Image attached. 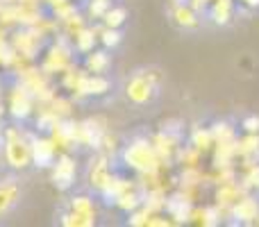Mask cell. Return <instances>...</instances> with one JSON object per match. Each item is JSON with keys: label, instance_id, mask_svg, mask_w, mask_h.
<instances>
[{"label": "cell", "instance_id": "obj_1", "mask_svg": "<svg viewBox=\"0 0 259 227\" xmlns=\"http://www.w3.org/2000/svg\"><path fill=\"white\" fill-rule=\"evenodd\" d=\"M166 73L155 64L134 68L123 84V98L134 109H152L164 98Z\"/></svg>", "mask_w": 259, "mask_h": 227}, {"label": "cell", "instance_id": "obj_2", "mask_svg": "<svg viewBox=\"0 0 259 227\" xmlns=\"http://www.w3.org/2000/svg\"><path fill=\"white\" fill-rule=\"evenodd\" d=\"M0 155L3 164L14 173H25L32 168V132L23 123L3 125L0 132Z\"/></svg>", "mask_w": 259, "mask_h": 227}, {"label": "cell", "instance_id": "obj_3", "mask_svg": "<svg viewBox=\"0 0 259 227\" xmlns=\"http://www.w3.org/2000/svg\"><path fill=\"white\" fill-rule=\"evenodd\" d=\"M75 57L77 55H75V48H73L71 39L64 34H57L55 39L48 41V46L44 48V53H41V57L36 64H39L50 77L57 80L68 66L75 64Z\"/></svg>", "mask_w": 259, "mask_h": 227}, {"label": "cell", "instance_id": "obj_4", "mask_svg": "<svg viewBox=\"0 0 259 227\" xmlns=\"http://www.w3.org/2000/svg\"><path fill=\"white\" fill-rule=\"evenodd\" d=\"M14 82L25 86V89L36 98V103H48V100L59 91L57 80L50 77L36 62H30L23 68H18V71L14 73Z\"/></svg>", "mask_w": 259, "mask_h": 227}, {"label": "cell", "instance_id": "obj_5", "mask_svg": "<svg viewBox=\"0 0 259 227\" xmlns=\"http://www.w3.org/2000/svg\"><path fill=\"white\" fill-rule=\"evenodd\" d=\"M121 161L127 168L137 170V173H155L157 168V150L148 139H134L121 150Z\"/></svg>", "mask_w": 259, "mask_h": 227}, {"label": "cell", "instance_id": "obj_6", "mask_svg": "<svg viewBox=\"0 0 259 227\" xmlns=\"http://www.w3.org/2000/svg\"><path fill=\"white\" fill-rule=\"evenodd\" d=\"M36 109V98L21 86L18 82H12V86L5 94V114L14 120V123H27L32 120Z\"/></svg>", "mask_w": 259, "mask_h": 227}, {"label": "cell", "instance_id": "obj_7", "mask_svg": "<svg viewBox=\"0 0 259 227\" xmlns=\"http://www.w3.org/2000/svg\"><path fill=\"white\" fill-rule=\"evenodd\" d=\"M9 43H12V48L16 50L23 59H27V62H39L44 48L48 46V39L41 36L39 32L32 30V27H14V30L9 32Z\"/></svg>", "mask_w": 259, "mask_h": 227}, {"label": "cell", "instance_id": "obj_8", "mask_svg": "<svg viewBox=\"0 0 259 227\" xmlns=\"http://www.w3.org/2000/svg\"><path fill=\"white\" fill-rule=\"evenodd\" d=\"M50 182L57 191L66 193L75 187L77 182V159L73 157V152H59V157L55 159V164L48 168Z\"/></svg>", "mask_w": 259, "mask_h": 227}, {"label": "cell", "instance_id": "obj_9", "mask_svg": "<svg viewBox=\"0 0 259 227\" xmlns=\"http://www.w3.org/2000/svg\"><path fill=\"white\" fill-rule=\"evenodd\" d=\"M84 179H87V189L94 191L96 196L107 189V184L114 179V170H112V161H109V155H94L87 164V170H84Z\"/></svg>", "mask_w": 259, "mask_h": 227}, {"label": "cell", "instance_id": "obj_10", "mask_svg": "<svg viewBox=\"0 0 259 227\" xmlns=\"http://www.w3.org/2000/svg\"><path fill=\"white\" fill-rule=\"evenodd\" d=\"M57 143L50 139V134L44 132H32V166L39 170H48L59 157Z\"/></svg>", "mask_w": 259, "mask_h": 227}, {"label": "cell", "instance_id": "obj_11", "mask_svg": "<svg viewBox=\"0 0 259 227\" xmlns=\"http://www.w3.org/2000/svg\"><path fill=\"white\" fill-rule=\"evenodd\" d=\"M23 200V187L14 175L0 179V220L7 218Z\"/></svg>", "mask_w": 259, "mask_h": 227}, {"label": "cell", "instance_id": "obj_12", "mask_svg": "<svg viewBox=\"0 0 259 227\" xmlns=\"http://www.w3.org/2000/svg\"><path fill=\"white\" fill-rule=\"evenodd\" d=\"M82 68L91 75H107L112 71V55L107 48H94L91 53L82 55Z\"/></svg>", "mask_w": 259, "mask_h": 227}, {"label": "cell", "instance_id": "obj_13", "mask_svg": "<svg viewBox=\"0 0 259 227\" xmlns=\"http://www.w3.org/2000/svg\"><path fill=\"white\" fill-rule=\"evenodd\" d=\"M50 139L57 143V148L62 152H73L75 150V120L73 118H64V120H57L53 129H50Z\"/></svg>", "mask_w": 259, "mask_h": 227}, {"label": "cell", "instance_id": "obj_14", "mask_svg": "<svg viewBox=\"0 0 259 227\" xmlns=\"http://www.w3.org/2000/svg\"><path fill=\"white\" fill-rule=\"evenodd\" d=\"M66 209L89 218L94 225H96V220H98V202H96V198L89 196V193H75V196H71L66 200Z\"/></svg>", "mask_w": 259, "mask_h": 227}, {"label": "cell", "instance_id": "obj_15", "mask_svg": "<svg viewBox=\"0 0 259 227\" xmlns=\"http://www.w3.org/2000/svg\"><path fill=\"white\" fill-rule=\"evenodd\" d=\"M75 55H87L94 48H98V23H87L80 32L71 39Z\"/></svg>", "mask_w": 259, "mask_h": 227}, {"label": "cell", "instance_id": "obj_16", "mask_svg": "<svg viewBox=\"0 0 259 227\" xmlns=\"http://www.w3.org/2000/svg\"><path fill=\"white\" fill-rule=\"evenodd\" d=\"M112 91V82H109L107 75H87L84 86H82V94H84V100L91 98H103Z\"/></svg>", "mask_w": 259, "mask_h": 227}, {"label": "cell", "instance_id": "obj_17", "mask_svg": "<svg viewBox=\"0 0 259 227\" xmlns=\"http://www.w3.org/2000/svg\"><path fill=\"white\" fill-rule=\"evenodd\" d=\"M109 7H112V0H84V5L80 9L89 23H100V18L105 16V12Z\"/></svg>", "mask_w": 259, "mask_h": 227}, {"label": "cell", "instance_id": "obj_18", "mask_svg": "<svg viewBox=\"0 0 259 227\" xmlns=\"http://www.w3.org/2000/svg\"><path fill=\"white\" fill-rule=\"evenodd\" d=\"M125 21H127V9L121 7V5H114L112 3V7H109L107 12H105V16L100 18V25L116 27V30H121V27L125 25Z\"/></svg>", "mask_w": 259, "mask_h": 227}, {"label": "cell", "instance_id": "obj_19", "mask_svg": "<svg viewBox=\"0 0 259 227\" xmlns=\"http://www.w3.org/2000/svg\"><path fill=\"white\" fill-rule=\"evenodd\" d=\"M123 41V32L116 30V27H105L98 23V46H103V48L107 50H114L118 48Z\"/></svg>", "mask_w": 259, "mask_h": 227}, {"label": "cell", "instance_id": "obj_20", "mask_svg": "<svg viewBox=\"0 0 259 227\" xmlns=\"http://www.w3.org/2000/svg\"><path fill=\"white\" fill-rule=\"evenodd\" d=\"M57 220H59V225H64V227H94V223H91L89 218H84V216L75 214V211H71V209H64Z\"/></svg>", "mask_w": 259, "mask_h": 227}, {"label": "cell", "instance_id": "obj_21", "mask_svg": "<svg viewBox=\"0 0 259 227\" xmlns=\"http://www.w3.org/2000/svg\"><path fill=\"white\" fill-rule=\"evenodd\" d=\"M5 116H7V114H5V103L0 100V132H3V118H5Z\"/></svg>", "mask_w": 259, "mask_h": 227}, {"label": "cell", "instance_id": "obj_22", "mask_svg": "<svg viewBox=\"0 0 259 227\" xmlns=\"http://www.w3.org/2000/svg\"><path fill=\"white\" fill-rule=\"evenodd\" d=\"M18 3H21V5H39V7H44V5H41V0H18Z\"/></svg>", "mask_w": 259, "mask_h": 227}]
</instances>
